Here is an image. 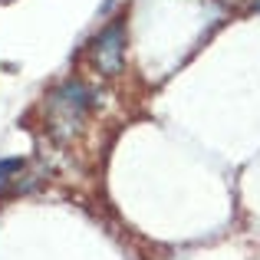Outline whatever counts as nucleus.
I'll list each match as a JSON object with an SVG mask.
<instances>
[{
  "label": "nucleus",
  "mask_w": 260,
  "mask_h": 260,
  "mask_svg": "<svg viewBox=\"0 0 260 260\" xmlns=\"http://www.w3.org/2000/svg\"><path fill=\"white\" fill-rule=\"evenodd\" d=\"M89 106H92V92L83 83H63L50 95V125L56 135H73L83 125Z\"/></svg>",
  "instance_id": "1"
},
{
  "label": "nucleus",
  "mask_w": 260,
  "mask_h": 260,
  "mask_svg": "<svg viewBox=\"0 0 260 260\" xmlns=\"http://www.w3.org/2000/svg\"><path fill=\"white\" fill-rule=\"evenodd\" d=\"M125 63V23L115 20L92 40V66L106 76H119Z\"/></svg>",
  "instance_id": "2"
},
{
  "label": "nucleus",
  "mask_w": 260,
  "mask_h": 260,
  "mask_svg": "<svg viewBox=\"0 0 260 260\" xmlns=\"http://www.w3.org/2000/svg\"><path fill=\"white\" fill-rule=\"evenodd\" d=\"M13 172H17V175L23 172V158H4V161H0V188L10 181L7 175H13Z\"/></svg>",
  "instance_id": "3"
},
{
  "label": "nucleus",
  "mask_w": 260,
  "mask_h": 260,
  "mask_svg": "<svg viewBox=\"0 0 260 260\" xmlns=\"http://www.w3.org/2000/svg\"><path fill=\"white\" fill-rule=\"evenodd\" d=\"M254 10H257V13H260V0H254Z\"/></svg>",
  "instance_id": "4"
},
{
  "label": "nucleus",
  "mask_w": 260,
  "mask_h": 260,
  "mask_svg": "<svg viewBox=\"0 0 260 260\" xmlns=\"http://www.w3.org/2000/svg\"><path fill=\"white\" fill-rule=\"evenodd\" d=\"M0 4H10V0H0Z\"/></svg>",
  "instance_id": "5"
}]
</instances>
